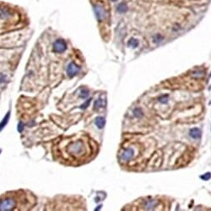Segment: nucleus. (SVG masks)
<instances>
[{
  "label": "nucleus",
  "mask_w": 211,
  "mask_h": 211,
  "mask_svg": "<svg viewBox=\"0 0 211 211\" xmlns=\"http://www.w3.org/2000/svg\"><path fill=\"white\" fill-rule=\"evenodd\" d=\"M19 197L15 194H5L0 198V210H15L18 207Z\"/></svg>",
  "instance_id": "1"
},
{
  "label": "nucleus",
  "mask_w": 211,
  "mask_h": 211,
  "mask_svg": "<svg viewBox=\"0 0 211 211\" xmlns=\"http://www.w3.org/2000/svg\"><path fill=\"white\" fill-rule=\"evenodd\" d=\"M68 150L70 151V154L72 156L75 157H80L84 155V153L86 151V148L84 147V143L81 140L79 139L77 141H73L69 143Z\"/></svg>",
  "instance_id": "2"
},
{
  "label": "nucleus",
  "mask_w": 211,
  "mask_h": 211,
  "mask_svg": "<svg viewBox=\"0 0 211 211\" xmlns=\"http://www.w3.org/2000/svg\"><path fill=\"white\" fill-rule=\"evenodd\" d=\"M134 155V151L131 148H127L124 149V150L119 155L120 160L122 161H128L130 160Z\"/></svg>",
  "instance_id": "3"
},
{
  "label": "nucleus",
  "mask_w": 211,
  "mask_h": 211,
  "mask_svg": "<svg viewBox=\"0 0 211 211\" xmlns=\"http://www.w3.org/2000/svg\"><path fill=\"white\" fill-rule=\"evenodd\" d=\"M66 47H67L66 43L63 39L57 40L53 45V50L55 51L56 52H63L66 50Z\"/></svg>",
  "instance_id": "4"
},
{
  "label": "nucleus",
  "mask_w": 211,
  "mask_h": 211,
  "mask_svg": "<svg viewBox=\"0 0 211 211\" xmlns=\"http://www.w3.org/2000/svg\"><path fill=\"white\" fill-rule=\"evenodd\" d=\"M79 68L78 67L74 62L71 63L68 66L67 73L68 75V76L71 77V78L74 77L75 75H76L79 73Z\"/></svg>",
  "instance_id": "5"
},
{
  "label": "nucleus",
  "mask_w": 211,
  "mask_h": 211,
  "mask_svg": "<svg viewBox=\"0 0 211 211\" xmlns=\"http://www.w3.org/2000/svg\"><path fill=\"white\" fill-rule=\"evenodd\" d=\"M95 15H96L98 20H100V21L103 20L106 18V12L103 9V8L101 7V6H99V5H97V6H95Z\"/></svg>",
  "instance_id": "6"
},
{
  "label": "nucleus",
  "mask_w": 211,
  "mask_h": 211,
  "mask_svg": "<svg viewBox=\"0 0 211 211\" xmlns=\"http://www.w3.org/2000/svg\"><path fill=\"white\" fill-rule=\"evenodd\" d=\"M201 131H200V129H198V128H197V127H194V128H192L191 130H190V132H189V134L190 136L192 137V138H194V139H199L200 137H201Z\"/></svg>",
  "instance_id": "7"
},
{
  "label": "nucleus",
  "mask_w": 211,
  "mask_h": 211,
  "mask_svg": "<svg viewBox=\"0 0 211 211\" xmlns=\"http://www.w3.org/2000/svg\"><path fill=\"white\" fill-rule=\"evenodd\" d=\"M157 204V201L155 200H150V201H147L146 203L144 204V210H154V208L156 206Z\"/></svg>",
  "instance_id": "8"
},
{
  "label": "nucleus",
  "mask_w": 211,
  "mask_h": 211,
  "mask_svg": "<svg viewBox=\"0 0 211 211\" xmlns=\"http://www.w3.org/2000/svg\"><path fill=\"white\" fill-rule=\"evenodd\" d=\"M105 118H102V117H98V118L95 119V124L96 126L98 127L99 128H102L104 125H105Z\"/></svg>",
  "instance_id": "9"
},
{
  "label": "nucleus",
  "mask_w": 211,
  "mask_h": 211,
  "mask_svg": "<svg viewBox=\"0 0 211 211\" xmlns=\"http://www.w3.org/2000/svg\"><path fill=\"white\" fill-rule=\"evenodd\" d=\"M133 113H134V115L137 118H140L143 117V111H142L141 108H139V107L135 108V109L134 110V111H133Z\"/></svg>",
  "instance_id": "10"
},
{
  "label": "nucleus",
  "mask_w": 211,
  "mask_h": 211,
  "mask_svg": "<svg viewBox=\"0 0 211 211\" xmlns=\"http://www.w3.org/2000/svg\"><path fill=\"white\" fill-rule=\"evenodd\" d=\"M128 45L131 46V47H137L138 45H139V42L136 39H134V38H131L128 41Z\"/></svg>",
  "instance_id": "11"
},
{
  "label": "nucleus",
  "mask_w": 211,
  "mask_h": 211,
  "mask_svg": "<svg viewBox=\"0 0 211 211\" xmlns=\"http://www.w3.org/2000/svg\"><path fill=\"white\" fill-rule=\"evenodd\" d=\"M127 7L126 4H123V3H121L119 6L118 7V10L120 13H123V12H126Z\"/></svg>",
  "instance_id": "12"
},
{
  "label": "nucleus",
  "mask_w": 211,
  "mask_h": 211,
  "mask_svg": "<svg viewBox=\"0 0 211 211\" xmlns=\"http://www.w3.org/2000/svg\"><path fill=\"white\" fill-rule=\"evenodd\" d=\"M201 179L203 180H204V181H208V180H210L211 178V174L210 172H207V173H205L204 175H202L201 177H200Z\"/></svg>",
  "instance_id": "13"
},
{
  "label": "nucleus",
  "mask_w": 211,
  "mask_h": 211,
  "mask_svg": "<svg viewBox=\"0 0 211 211\" xmlns=\"http://www.w3.org/2000/svg\"><path fill=\"white\" fill-rule=\"evenodd\" d=\"M95 108H100L102 107V100H98V101H96L95 103Z\"/></svg>",
  "instance_id": "14"
},
{
  "label": "nucleus",
  "mask_w": 211,
  "mask_h": 211,
  "mask_svg": "<svg viewBox=\"0 0 211 211\" xmlns=\"http://www.w3.org/2000/svg\"><path fill=\"white\" fill-rule=\"evenodd\" d=\"M8 117H9V114H8V115H7V116H6V117L4 118V119H3V123H1V124H0V129H1V128H3V126H4V125L6 124V123H7V121H8L7 119L8 118Z\"/></svg>",
  "instance_id": "15"
},
{
  "label": "nucleus",
  "mask_w": 211,
  "mask_h": 211,
  "mask_svg": "<svg viewBox=\"0 0 211 211\" xmlns=\"http://www.w3.org/2000/svg\"><path fill=\"white\" fill-rule=\"evenodd\" d=\"M111 1H117V0H111Z\"/></svg>",
  "instance_id": "16"
}]
</instances>
